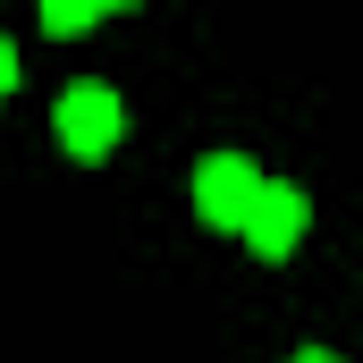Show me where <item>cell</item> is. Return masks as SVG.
Masks as SVG:
<instances>
[{"mask_svg":"<svg viewBox=\"0 0 363 363\" xmlns=\"http://www.w3.org/2000/svg\"><path fill=\"white\" fill-rule=\"evenodd\" d=\"M51 135H60L77 161H110L118 135H127V101H118L110 85H93V77H77V85L51 101Z\"/></svg>","mask_w":363,"mask_h":363,"instance_id":"6da1fadb","label":"cell"},{"mask_svg":"<svg viewBox=\"0 0 363 363\" xmlns=\"http://www.w3.org/2000/svg\"><path fill=\"white\" fill-rule=\"evenodd\" d=\"M304 228H313V203H304L287 178H262L254 203H245V220H237V237H245L262 262H287V254L304 245Z\"/></svg>","mask_w":363,"mask_h":363,"instance_id":"7a4b0ae2","label":"cell"},{"mask_svg":"<svg viewBox=\"0 0 363 363\" xmlns=\"http://www.w3.org/2000/svg\"><path fill=\"white\" fill-rule=\"evenodd\" d=\"M254 186H262V169L245 152H203L194 161V220L203 228H237L245 203H254Z\"/></svg>","mask_w":363,"mask_h":363,"instance_id":"3957f363","label":"cell"},{"mask_svg":"<svg viewBox=\"0 0 363 363\" xmlns=\"http://www.w3.org/2000/svg\"><path fill=\"white\" fill-rule=\"evenodd\" d=\"M110 17V0H43V34H85V26H101Z\"/></svg>","mask_w":363,"mask_h":363,"instance_id":"277c9868","label":"cell"},{"mask_svg":"<svg viewBox=\"0 0 363 363\" xmlns=\"http://www.w3.org/2000/svg\"><path fill=\"white\" fill-rule=\"evenodd\" d=\"M17 85V43H9V34H0V93Z\"/></svg>","mask_w":363,"mask_h":363,"instance_id":"5b68a950","label":"cell"},{"mask_svg":"<svg viewBox=\"0 0 363 363\" xmlns=\"http://www.w3.org/2000/svg\"><path fill=\"white\" fill-rule=\"evenodd\" d=\"M296 363H338V355H330V347H304V355H296Z\"/></svg>","mask_w":363,"mask_h":363,"instance_id":"8992f818","label":"cell"},{"mask_svg":"<svg viewBox=\"0 0 363 363\" xmlns=\"http://www.w3.org/2000/svg\"><path fill=\"white\" fill-rule=\"evenodd\" d=\"M110 9H118V0H110Z\"/></svg>","mask_w":363,"mask_h":363,"instance_id":"52a82bcc","label":"cell"}]
</instances>
